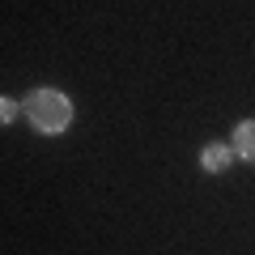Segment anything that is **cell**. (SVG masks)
<instances>
[{"label": "cell", "mask_w": 255, "mask_h": 255, "mask_svg": "<svg viewBox=\"0 0 255 255\" xmlns=\"http://www.w3.org/2000/svg\"><path fill=\"white\" fill-rule=\"evenodd\" d=\"M13 115H17V107H13V102H9V98H4V102H0V119H4V124H9V119H13Z\"/></svg>", "instance_id": "4"}, {"label": "cell", "mask_w": 255, "mask_h": 255, "mask_svg": "<svg viewBox=\"0 0 255 255\" xmlns=\"http://www.w3.org/2000/svg\"><path fill=\"white\" fill-rule=\"evenodd\" d=\"M200 166H204L209 174H221V170L230 166V149H226V145H209V149L200 153Z\"/></svg>", "instance_id": "3"}, {"label": "cell", "mask_w": 255, "mask_h": 255, "mask_svg": "<svg viewBox=\"0 0 255 255\" xmlns=\"http://www.w3.org/2000/svg\"><path fill=\"white\" fill-rule=\"evenodd\" d=\"M234 153L255 166V119H247V124L234 128Z\"/></svg>", "instance_id": "2"}, {"label": "cell", "mask_w": 255, "mask_h": 255, "mask_svg": "<svg viewBox=\"0 0 255 255\" xmlns=\"http://www.w3.org/2000/svg\"><path fill=\"white\" fill-rule=\"evenodd\" d=\"M26 115L38 132H64L68 119H73V102L64 98L60 90H38L26 98Z\"/></svg>", "instance_id": "1"}]
</instances>
